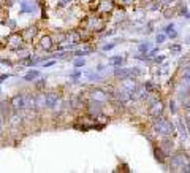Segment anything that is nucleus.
I'll list each match as a JSON object with an SVG mask.
<instances>
[{"label": "nucleus", "instance_id": "nucleus-1", "mask_svg": "<svg viewBox=\"0 0 190 173\" xmlns=\"http://www.w3.org/2000/svg\"><path fill=\"white\" fill-rule=\"evenodd\" d=\"M170 168L173 171H187L190 173V162L187 159V154L186 153H177L171 157V162H170Z\"/></svg>", "mask_w": 190, "mask_h": 173}, {"label": "nucleus", "instance_id": "nucleus-2", "mask_svg": "<svg viewBox=\"0 0 190 173\" xmlns=\"http://www.w3.org/2000/svg\"><path fill=\"white\" fill-rule=\"evenodd\" d=\"M154 130L160 133L162 137H171L173 133H174V126H173V122L168 121V119H163V118H155L154 121Z\"/></svg>", "mask_w": 190, "mask_h": 173}, {"label": "nucleus", "instance_id": "nucleus-3", "mask_svg": "<svg viewBox=\"0 0 190 173\" xmlns=\"http://www.w3.org/2000/svg\"><path fill=\"white\" fill-rule=\"evenodd\" d=\"M149 114L154 116V118H159V116L163 113V103L160 100H150L149 102Z\"/></svg>", "mask_w": 190, "mask_h": 173}, {"label": "nucleus", "instance_id": "nucleus-4", "mask_svg": "<svg viewBox=\"0 0 190 173\" xmlns=\"http://www.w3.org/2000/svg\"><path fill=\"white\" fill-rule=\"evenodd\" d=\"M22 41H24V38H22V35H21V33H18V32H13V33L8 37L10 46L14 48V49H19L21 44H22Z\"/></svg>", "mask_w": 190, "mask_h": 173}, {"label": "nucleus", "instance_id": "nucleus-5", "mask_svg": "<svg viewBox=\"0 0 190 173\" xmlns=\"http://www.w3.org/2000/svg\"><path fill=\"white\" fill-rule=\"evenodd\" d=\"M35 11H37V5L32 3L30 0H22L21 2L19 13H35Z\"/></svg>", "mask_w": 190, "mask_h": 173}, {"label": "nucleus", "instance_id": "nucleus-6", "mask_svg": "<svg viewBox=\"0 0 190 173\" xmlns=\"http://www.w3.org/2000/svg\"><path fill=\"white\" fill-rule=\"evenodd\" d=\"M11 108L14 110H22L24 108V96L22 94H18V96H14L13 99H11Z\"/></svg>", "mask_w": 190, "mask_h": 173}, {"label": "nucleus", "instance_id": "nucleus-7", "mask_svg": "<svg viewBox=\"0 0 190 173\" xmlns=\"http://www.w3.org/2000/svg\"><path fill=\"white\" fill-rule=\"evenodd\" d=\"M100 111H102V102L91 100V102H89V113H91L92 116H98Z\"/></svg>", "mask_w": 190, "mask_h": 173}, {"label": "nucleus", "instance_id": "nucleus-8", "mask_svg": "<svg viewBox=\"0 0 190 173\" xmlns=\"http://www.w3.org/2000/svg\"><path fill=\"white\" fill-rule=\"evenodd\" d=\"M160 149H162L165 154H170V153H171V149H173V140H171L170 137H163Z\"/></svg>", "mask_w": 190, "mask_h": 173}, {"label": "nucleus", "instance_id": "nucleus-9", "mask_svg": "<svg viewBox=\"0 0 190 173\" xmlns=\"http://www.w3.org/2000/svg\"><path fill=\"white\" fill-rule=\"evenodd\" d=\"M57 102H59V96H57V94H54V92L46 94V107L48 108H55Z\"/></svg>", "mask_w": 190, "mask_h": 173}, {"label": "nucleus", "instance_id": "nucleus-10", "mask_svg": "<svg viewBox=\"0 0 190 173\" xmlns=\"http://www.w3.org/2000/svg\"><path fill=\"white\" fill-rule=\"evenodd\" d=\"M40 48L44 49V51H49V49L52 48V38L49 37V35L41 37V40H40Z\"/></svg>", "mask_w": 190, "mask_h": 173}, {"label": "nucleus", "instance_id": "nucleus-11", "mask_svg": "<svg viewBox=\"0 0 190 173\" xmlns=\"http://www.w3.org/2000/svg\"><path fill=\"white\" fill-rule=\"evenodd\" d=\"M91 97H92V100H97V102H105V99H106V94L102 91V89H95V91H92L91 92Z\"/></svg>", "mask_w": 190, "mask_h": 173}, {"label": "nucleus", "instance_id": "nucleus-12", "mask_svg": "<svg viewBox=\"0 0 190 173\" xmlns=\"http://www.w3.org/2000/svg\"><path fill=\"white\" fill-rule=\"evenodd\" d=\"M114 75L117 76V78H132V71H130V68H120V67H117V68L114 70Z\"/></svg>", "mask_w": 190, "mask_h": 173}, {"label": "nucleus", "instance_id": "nucleus-13", "mask_svg": "<svg viewBox=\"0 0 190 173\" xmlns=\"http://www.w3.org/2000/svg\"><path fill=\"white\" fill-rule=\"evenodd\" d=\"M35 33H37V29H35V27H29V29L22 30L21 35H22V38H24L25 41H29V40H32V38H33V35H35Z\"/></svg>", "mask_w": 190, "mask_h": 173}, {"label": "nucleus", "instance_id": "nucleus-14", "mask_svg": "<svg viewBox=\"0 0 190 173\" xmlns=\"http://www.w3.org/2000/svg\"><path fill=\"white\" fill-rule=\"evenodd\" d=\"M24 108H27V110L35 108V97H32V96H24Z\"/></svg>", "mask_w": 190, "mask_h": 173}, {"label": "nucleus", "instance_id": "nucleus-15", "mask_svg": "<svg viewBox=\"0 0 190 173\" xmlns=\"http://www.w3.org/2000/svg\"><path fill=\"white\" fill-rule=\"evenodd\" d=\"M154 156H155V159H157L160 164H163L165 160H166L165 159V154H163V151H162L160 148H154Z\"/></svg>", "mask_w": 190, "mask_h": 173}, {"label": "nucleus", "instance_id": "nucleus-16", "mask_svg": "<svg viewBox=\"0 0 190 173\" xmlns=\"http://www.w3.org/2000/svg\"><path fill=\"white\" fill-rule=\"evenodd\" d=\"M38 76H40V71H38V70H30L29 73L24 76V80H25V81H33V80H35V78H38Z\"/></svg>", "mask_w": 190, "mask_h": 173}, {"label": "nucleus", "instance_id": "nucleus-17", "mask_svg": "<svg viewBox=\"0 0 190 173\" xmlns=\"http://www.w3.org/2000/svg\"><path fill=\"white\" fill-rule=\"evenodd\" d=\"M122 62H124V57H120V56H119V57H113V59L108 60V64L109 65H114V67H120Z\"/></svg>", "mask_w": 190, "mask_h": 173}, {"label": "nucleus", "instance_id": "nucleus-18", "mask_svg": "<svg viewBox=\"0 0 190 173\" xmlns=\"http://www.w3.org/2000/svg\"><path fill=\"white\" fill-rule=\"evenodd\" d=\"M182 78H184V80H187V81L190 83V62L182 68Z\"/></svg>", "mask_w": 190, "mask_h": 173}, {"label": "nucleus", "instance_id": "nucleus-19", "mask_svg": "<svg viewBox=\"0 0 190 173\" xmlns=\"http://www.w3.org/2000/svg\"><path fill=\"white\" fill-rule=\"evenodd\" d=\"M102 10H103V11L113 10V2H111V0H105V2H102Z\"/></svg>", "mask_w": 190, "mask_h": 173}, {"label": "nucleus", "instance_id": "nucleus-20", "mask_svg": "<svg viewBox=\"0 0 190 173\" xmlns=\"http://www.w3.org/2000/svg\"><path fill=\"white\" fill-rule=\"evenodd\" d=\"M177 126H179V130H181V135L184 138H187V129H186V126H184V121L181 119L179 122H177Z\"/></svg>", "mask_w": 190, "mask_h": 173}, {"label": "nucleus", "instance_id": "nucleus-21", "mask_svg": "<svg viewBox=\"0 0 190 173\" xmlns=\"http://www.w3.org/2000/svg\"><path fill=\"white\" fill-rule=\"evenodd\" d=\"M182 99V105L186 108H190V94H186L184 97H181Z\"/></svg>", "mask_w": 190, "mask_h": 173}, {"label": "nucleus", "instance_id": "nucleus-22", "mask_svg": "<svg viewBox=\"0 0 190 173\" xmlns=\"http://www.w3.org/2000/svg\"><path fill=\"white\" fill-rule=\"evenodd\" d=\"M138 49H139V53H147L149 49H150V44L149 43H141Z\"/></svg>", "mask_w": 190, "mask_h": 173}, {"label": "nucleus", "instance_id": "nucleus-23", "mask_svg": "<svg viewBox=\"0 0 190 173\" xmlns=\"http://www.w3.org/2000/svg\"><path fill=\"white\" fill-rule=\"evenodd\" d=\"M173 30H174V24L171 22V24H168V26L165 27V30H163V32L166 33V35H168V33H170V32H173Z\"/></svg>", "mask_w": 190, "mask_h": 173}, {"label": "nucleus", "instance_id": "nucleus-24", "mask_svg": "<svg viewBox=\"0 0 190 173\" xmlns=\"http://www.w3.org/2000/svg\"><path fill=\"white\" fill-rule=\"evenodd\" d=\"M171 53H179L181 51V44H173V46H170Z\"/></svg>", "mask_w": 190, "mask_h": 173}, {"label": "nucleus", "instance_id": "nucleus-25", "mask_svg": "<svg viewBox=\"0 0 190 173\" xmlns=\"http://www.w3.org/2000/svg\"><path fill=\"white\" fill-rule=\"evenodd\" d=\"M165 38H166L165 33H160V35H157V43H159V44H160V43H163V41H165Z\"/></svg>", "mask_w": 190, "mask_h": 173}, {"label": "nucleus", "instance_id": "nucleus-26", "mask_svg": "<svg viewBox=\"0 0 190 173\" xmlns=\"http://www.w3.org/2000/svg\"><path fill=\"white\" fill-rule=\"evenodd\" d=\"M116 46V44L114 43H109V44H105V46H103V51H109V49H113Z\"/></svg>", "mask_w": 190, "mask_h": 173}, {"label": "nucleus", "instance_id": "nucleus-27", "mask_svg": "<svg viewBox=\"0 0 190 173\" xmlns=\"http://www.w3.org/2000/svg\"><path fill=\"white\" fill-rule=\"evenodd\" d=\"M75 65H76V67H82V65H84V59H78V60H75Z\"/></svg>", "mask_w": 190, "mask_h": 173}, {"label": "nucleus", "instance_id": "nucleus-28", "mask_svg": "<svg viewBox=\"0 0 190 173\" xmlns=\"http://www.w3.org/2000/svg\"><path fill=\"white\" fill-rule=\"evenodd\" d=\"M179 14H187V7H186V5H182V7H181Z\"/></svg>", "mask_w": 190, "mask_h": 173}, {"label": "nucleus", "instance_id": "nucleus-29", "mask_svg": "<svg viewBox=\"0 0 190 173\" xmlns=\"http://www.w3.org/2000/svg\"><path fill=\"white\" fill-rule=\"evenodd\" d=\"M119 2H120L122 5H125V7H127V5H132V3H133V0H119Z\"/></svg>", "mask_w": 190, "mask_h": 173}, {"label": "nucleus", "instance_id": "nucleus-30", "mask_svg": "<svg viewBox=\"0 0 190 173\" xmlns=\"http://www.w3.org/2000/svg\"><path fill=\"white\" fill-rule=\"evenodd\" d=\"M163 60H165V57H163V56H160V57H155V59H154V62L160 64V62H163Z\"/></svg>", "mask_w": 190, "mask_h": 173}, {"label": "nucleus", "instance_id": "nucleus-31", "mask_svg": "<svg viewBox=\"0 0 190 173\" xmlns=\"http://www.w3.org/2000/svg\"><path fill=\"white\" fill-rule=\"evenodd\" d=\"M170 110H171V113H176V108H174V102H170Z\"/></svg>", "mask_w": 190, "mask_h": 173}, {"label": "nucleus", "instance_id": "nucleus-32", "mask_svg": "<svg viewBox=\"0 0 190 173\" xmlns=\"http://www.w3.org/2000/svg\"><path fill=\"white\" fill-rule=\"evenodd\" d=\"M79 75H81V71H75V73H71V78L76 80V78H79Z\"/></svg>", "mask_w": 190, "mask_h": 173}, {"label": "nucleus", "instance_id": "nucleus-33", "mask_svg": "<svg viewBox=\"0 0 190 173\" xmlns=\"http://www.w3.org/2000/svg\"><path fill=\"white\" fill-rule=\"evenodd\" d=\"M168 37H170V38H176V37H177V33H176L174 30H173V32H170V33H168Z\"/></svg>", "mask_w": 190, "mask_h": 173}, {"label": "nucleus", "instance_id": "nucleus-34", "mask_svg": "<svg viewBox=\"0 0 190 173\" xmlns=\"http://www.w3.org/2000/svg\"><path fill=\"white\" fill-rule=\"evenodd\" d=\"M68 2H71V0H62V2H60V7H65Z\"/></svg>", "mask_w": 190, "mask_h": 173}, {"label": "nucleus", "instance_id": "nucleus-35", "mask_svg": "<svg viewBox=\"0 0 190 173\" xmlns=\"http://www.w3.org/2000/svg\"><path fill=\"white\" fill-rule=\"evenodd\" d=\"M7 78H8V75H2L0 76V83H3V80H7Z\"/></svg>", "mask_w": 190, "mask_h": 173}, {"label": "nucleus", "instance_id": "nucleus-36", "mask_svg": "<svg viewBox=\"0 0 190 173\" xmlns=\"http://www.w3.org/2000/svg\"><path fill=\"white\" fill-rule=\"evenodd\" d=\"M186 18H187V19H190V13H187V14H186Z\"/></svg>", "mask_w": 190, "mask_h": 173}, {"label": "nucleus", "instance_id": "nucleus-37", "mask_svg": "<svg viewBox=\"0 0 190 173\" xmlns=\"http://www.w3.org/2000/svg\"><path fill=\"white\" fill-rule=\"evenodd\" d=\"M0 137H2V126H0Z\"/></svg>", "mask_w": 190, "mask_h": 173}]
</instances>
